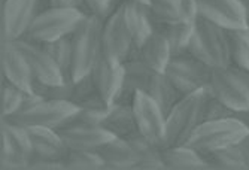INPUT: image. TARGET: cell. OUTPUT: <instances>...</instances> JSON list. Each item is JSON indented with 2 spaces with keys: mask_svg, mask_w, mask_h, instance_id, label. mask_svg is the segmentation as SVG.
Masks as SVG:
<instances>
[{
  "mask_svg": "<svg viewBox=\"0 0 249 170\" xmlns=\"http://www.w3.org/2000/svg\"><path fill=\"white\" fill-rule=\"evenodd\" d=\"M139 54L151 69L157 72H164L172 58V51L166 34L155 29L139 47Z\"/></svg>",
  "mask_w": 249,
  "mask_h": 170,
  "instance_id": "obj_21",
  "label": "cell"
},
{
  "mask_svg": "<svg viewBox=\"0 0 249 170\" xmlns=\"http://www.w3.org/2000/svg\"><path fill=\"white\" fill-rule=\"evenodd\" d=\"M63 163H64V169H69V170H100V169H105V163L96 151L69 150Z\"/></svg>",
  "mask_w": 249,
  "mask_h": 170,
  "instance_id": "obj_30",
  "label": "cell"
},
{
  "mask_svg": "<svg viewBox=\"0 0 249 170\" xmlns=\"http://www.w3.org/2000/svg\"><path fill=\"white\" fill-rule=\"evenodd\" d=\"M102 129L109 132L114 137L130 140L136 136H139V129L134 119L131 104L125 103H114L109 106L106 111L102 124Z\"/></svg>",
  "mask_w": 249,
  "mask_h": 170,
  "instance_id": "obj_18",
  "label": "cell"
},
{
  "mask_svg": "<svg viewBox=\"0 0 249 170\" xmlns=\"http://www.w3.org/2000/svg\"><path fill=\"white\" fill-rule=\"evenodd\" d=\"M48 6H53V8H73V9H81V11H84L87 14H91L85 0H48Z\"/></svg>",
  "mask_w": 249,
  "mask_h": 170,
  "instance_id": "obj_39",
  "label": "cell"
},
{
  "mask_svg": "<svg viewBox=\"0 0 249 170\" xmlns=\"http://www.w3.org/2000/svg\"><path fill=\"white\" fill-rule=\"evenodd\" d=\"M164 169L170 170H203L211 169L198 151L188 145L164 146L161 150Z\"/></svg>",
  "mask_w": 249,
  "mask_h": 170,
  "instance_id": "obj_23",
  "label": "cell"
},
{
  "mask_svg": "<svg viewBox=\"0 0 249 170\" xmlns=\"http://www.w3.org/2000/svg\"><path fill=\"white\" fill-rule=\"evenodd\" d=\"M85 2L89 8V12L99 15L102 19H106L120 6L118 0H85Z\"/></svg>",
  "mask_w": 249,
  "mask_h": 170,
  "instance_id": "obj_36",
  "label": "cell"
},
{
  "mask_svg": "<svg viewBox=\"0 0 249 170\" xmlns=\"http://www.w3.org/2000/svg\"><path fill=\"white\" fill-rule=\"evenodd\" d=\"M149 9L157 23L173 24L180 18V0H149Z\"/></svg>",
  "mask_w": 249,
  "mask_h": 170,
  "instance_id": "obj_31",
  "label": "cell"
},
{
  "mask_svg": "<svg viewBox=\"0 0 249 170\" xmlns=\"http://www.w3.org/2000/svg\"><path fill=\"white\" fill-rule=\"evenodd\" d=\"M230 117H236V111L230 109L227 104H224L209 90V94H208V99H206V104H205V112H203V121L230 118Z\"/></svg>",
  "mask_w": 249,
  "mask_h": 170,
  "instance_id": "obj_35",
  "label": "cell"
},
{
  "mask_svg": "<svg viewBox=\"0 0 249 170\" xmlns=\"http://www.w3.org/2000/svg\"><path fill=\"white\" fill-rule=\"evenodd\" d=\"M211 93L236 112L249 111V72L233 65L213 68Z\"/></svg>",
  "mask_w": 249,
  "mask_h": 170,
  "instance_id": "obj_8",
  "label": "cell"
},
{
  "mask_svg": "<svg viewBox=\"0 0 249 170\" xmlns=\"http://www.w3.org/2000/svg\"><path fill=\"white\" fill-rule=\"evenodd\" d=\"M213 68L203 60L188 54L175 55L164 69L166 76L180 96L209 90Z\"/></svg>",
  "mask_w": 249,
  "mask_h": 170,
  "instance_id": "obj_7",
  "label": "cell"
},
{
  "mask_svg": "<svg viewBox=\"0 0 249 170\" xmlns=\"http://www.w3.org/2000/svg\"><path fill=\"white\" fill-rule=\"evenodd\" d=\"M96 153L102 157L105 169H134L136 155L131 148V143L125 139L112 137L102 146H99Z\"/></svg>",
  "mask_w": 249,
  "mask_h": 170,
  "instance_id": "obj_22",
  "label": "cell"
},
{
  "mask_svg": "<svg viewBox=\"0 0 249 170\" xmlns=\"http://www.w3.org/2000/svg\"><path fill=\"white\" fill-rule=\"evenodd\" d=\"M43 8H45V9L50 8V6H48V0H43Z\"/></svg>",
  "mask_w": 249,
  "mask_h": 170,
  "instance_id": "obj_42",
  "label": "cell"
},
{
  "mask_svg": "<svg viewBox=\"0 0 249 170\" xmlns=\"http://www.w3.org/2000/svg\"><path fill=\"white\" fill-rule=\"evenodd\" d=\"M155 29L166 34V37L169 40V45H170L172 57L188 54L190 42H191V36H193V23L178 21V23H173V24H163V23H157L155 21Z\"/></svg>",
  "mask_w": 249,
  "mask_h": 170,
  "instance_id": "obj_28",
  "label": "cell"
},
{
  "mask_svg": "<svg viewBox=\"0 0 249 170\" xmlns=\"http://www.w3.org/2000/svg\"><path fill=\"white\" fill-rule=\"evenodd\" d=\"M0 166L3 170L29 169L33 157V150L27 129L6 119H2L0 130Z\"/></svg>",
  "mask_w": 249,
  "mask_h": 170,
  "instance_id": "obj_9",
  "label": "cell"
},
{
  "mask_svg": "<svg viewBox=\"0 0 249 170\" xmlns=\"http://www.w3.org/2000/svg\"><path fill=\"white\" fill-rule=\"evenodd\" d=\"M12 42L27 60L35 79L43 84H48V85H61L66 82L58 66L55 65V61L51 58V55L47 51H45L42 44L29 40L26 37H21Z\"/></svg>",
  "mask_w": 249,
  "mask_h": 170,
  "instance_id": "obj_13",
  "label": "cell"
},
{
  "mask_svg": "<svg viewBox=\"0 0 249 170\" xmlns=\"http://www.w3.org/2000/svg\"><path fill=\"white\" fill-rule=\"evenodd\" d=\"M27 133L30 137L33 157L64 161L69 148H67L55 129L50 127H27Z\"/></svg>",
  "mask_w": 249,
  "mask_h": 170,
  "instance_id": "obj_17",
  "label": "cell"
},
{
  "mask_svg": "<svg viewBox=\"0 0 249 170\" xmlns=\"http://www.w3.org/2000/svg\"><path fill=\"white\" fill-rule=\"evenodd\" d=\"M124 2H127V0H118V3H120V5L124 3ZM138 2H146V3H148V0H138Z\"/></svg>",
  "mask_w": 249,
  "mask_h": 170,
  "instance_id": "obj_41",
  "label": "cell"
},
{
  "mask_svg": "<svg viewBox=\"0 0 249 170\" xmlns=\"http://www.w3.org/2000/svg\"><path fill=\"white\" fill-rule=\"evenodd\" d=\"M91 75L102 99L110 106L115 102L124 82V63L107 57L102 50V54L91 69Z\"/></svg>",
  "mask_w": 249,
  "mask_h": 170,
  "instance_id": "obj_14",
  "label": "cell"
},
{
  "mask_svg": "<svg viewBox=\"0 0 249 170\" xmlns=\"http://www.w3.org/2000/svg\"><path fill=\"white\" fill-rule=\"evenodd\" d=\"M188 52L212 68L230 66L231 55L227 29L198 15L193 23V36Z\"/></svg>",
  "mask_w": 249,
  "mask_h": 170,
  "instance_id": "obj_1",
  "label": "cell"
},
{
  "mask_svg": "<svg viewBox=\"0 0 249 170\" xmlns=\"http://www.w3.org/2000/svg\"><path fill=\"white\" fill-rule=\"evenodd\" d=\"M249 133V129L237 117L203 121L190 136L187 145L198 153H212L237 143Z\"/></svg>",
  "mask_w": 249,
  "mask_h": 170,
  "instance_id": "obj_5",
  "label": "cell"
},
{
  "mask_svg": "<svg viewBox=\"0 0 249 170\" xmlns=\"http://www.w3.org/2000/svg\"><path fill=\"white\" fill-rule=\"evenodd\" d=\"M75 82H64L61 85H48L37 79L33 81V93L40 99L48 100H71Z\"/></svg>",
  "mask_w": 249,
  "mask_h": 170,
  "instance_id": "obj_33",
  "label": "cell"
},
{
  "mask_svg": "<svg viewBox=\"0 0 249 170\" xmlns=\"http://www.w3.org/2000/svg\"><path fill=\"white\" fill-rule=\"evenodd\" d=\"M245 8V17H246V27L249 29V0H242Z\"/></svg>",
  "mask_w": 249,
  "mask_h": 170,
  "instance_id": "obj_40",
  "label": "cell"
},
{
  "mask_svg": "<svg viewBox=\"0 0 249 170\" xmlns=\"http://www.w3.org/2000/svg\"><path fill=\"white\" fill-rule=\"evenodd\" d=\"M43 9V0H3V40H17L24 37L35 17Z\"/></svg>",
  "mask_w": 249,
  "mask_h": 170,
  "instance_id": "obj_12",
  "label": "cell"
},
{
  "mask_svg": "<svg viewBox=\"0 0 249 170\" xmlns=\"http://www.w3.org/2000/svg\"><path fill=\"white\" fill-rule=\"evenodd\" d=\"M78 109V106L71 100H48L40 99L36 94H30L17 114L3 119L24 127V129L27 127H50V129L57 130Z\"/></svg>",
  "mask_w": 249,
  "mask_h": 170,
  "instance_id": "obj_3",
  "label": "cell"
},
{
  "mask_svg": "<svg viewBox=\"0 0 249 170\" xmlns=\"http://www.w3.org/2000/svg\"><path fill=\"white\" fill-rule=\"evenodd\" d=\"M198 14L224 29L246 27L242 0H197Z\"/></svg>",
  "mask_w": 249,
  "mask_h": 170,
  "instance_id": "obj_16",
  "label": "cell"
},
{
  "mask_svg": "<svg viewBox=\"0 0 249 170\" xmlns=\"http://www.w3.org/2000/svg\"><path fill=\"white\" fill-rule=\"evenodd\" d=\"M131 108L139 133L152 143L166 146V115L161 108L143 91H136Z\"/></svg>",
  "mask_w": 249,
  "mask_h": 170,
  "instance_id": "obj_11",
  "label": "cell"
},
{
  "mask_svg": "<svg viewBox=\"0 0 249 170\" xmlns=\"http://www.w3.org/2000/svg\"><path fill=\"white\" fill-rule=\"evenodd\" d=\"M148 2H149V0H148Z\"/></svg>",
  "mask_w": 249,
  "mask_h": 170,
  "instance_id": "obj_43",
  "label": "cell"
},
{
  "mask_svg": "<svg viewBox=\"0 0 249 170\" xmlns=\"http://www.w3.org/2000/svg\"><path fill=\"white\" fill-rule=\"evenodd\" d=\"M106 111L79 108L61 127H100ZM61 127H60V129H61Z\"/></svg>",
  "mask_w": 249,
  "mask_h": 170,
  "instance_id": "obj_34",
  "label": "cell"
},
{
  "mask_svg": "<svg viewBox=\"0 0 249 170\" xmlns=\"http://www.w3.org/2000/svg\"><path fill=\"white\" fill-rule=\"evenodd\" d=\"M143 93H146L151 99L155 100V103L160 106L164 115H167L175 106V103L182 97L173 87V84L169 81L166 73L157 70H154V73L151 75Z\"/></svg>",
  "mask_w": 249,
  "mask_h": 170,
  "instance_id": "obj_24",
  "label": "cell"
},
{
  "mask_svg": "<svg viewBox=\"0 0 249 170\" xmlns=\"http://www.w3.org/2000/svg\"><path fill=\"white\" fill-rule=\"evenodd\" d=\"M227 34L230 42L231 65L249 72V29H229Z\"/></svg>",
  "mask_w": 249,
  "mask_h": 170,
  "instance_id": "obj_29",
  "label": "cell"
},
{
  "mask_svg": "<svg viewBox=\"0 0 249 170\" xmlns=\"http://www.w3.org/2000/svg\"><path fill=\"white\" fill-rule=\"evenodd\" d=\"M42 47L55 61V65L58 66L64 81L75 82L73 81V55H72L71 34L51 40V42H45V44H42Z\"/></svg>",
  "mask_w": 249,
  "mask_h": 170,
  "instance_id": "obj_27",
  "label": "cell"
},
{
  "mask_svg": "<svg viewBox=\"0 0 249 170\" xmlns=\"http://www.w3.org/2000/svg\"><path fill=\"white\" fill-rule=\"evenodd\" d=\"M71 102L75 103L78 108H85V109L106 111L109 108V104H106V102L102 99L100 93L97 91L91 72L75 81Z\"/></svg>",
  "mask_w": 249,
  "mask_h": 170,
  "instance_id": "obj_25",
  "label": "cell"
},
{
  "mask_svg": "<svg viewBox=\"0 0 249 170\" xmlns=\"http://www.w3.org/2000/svg\"><path fill=\"white\" fill-rule=\"evenodd\" d=\"M102 44L103 52L107 57L117 58L123 63L138 52L139 47H136L131 33L127 27L123 3L103 21Z\"/></svg>",
  "mask_w": 249,
  "mask_h": 170,
  "instance_id": "obj_10",
  "label": "cell"
},
{
  "mask_svg": "<svg viewBox=\"0 0 249 170\" xmlns=\"http://www.w3.org/2000/svg\"><path fill=\"white\" fill-rule=\"evenodd\" d=\"M87 12L73 8H47L39 12L26 33V39L45 44L72 34Z\"/></svg>",
  "mask_w": 249,
  "mask_h": 170,
  "instance_id": "obj_6",
  "label": "cell"
},
{
  "mask_svg": "<svg viewBox=\"0 0 249 170\" xmlns=\"http://www.w3.org/2000/svg\"><path fill=\"white\" fill-rule=\"evenodd\" d=\"M103 21L96 14H87L76 30L71 34L73 55V81L91 72L102 54Z\"/></svg>",
  "mask_w": 249,
  "mask_h": 170,
  "instance_id": "obj_4",
  "label": "cell"
},
{
  "mask_svg": "<svg viewBox=\"0 0 249 170\" xmlns=\"http://www.w3.org/2000/svg\"><path fill=\"white\" fill-rule=\"evenodd\" d=\"M198 2L197 0H180V18L185 23H194L198 17Z\"/></svg>",
  "mask_w": 249,
  "mask_h": 170,
  "instance_id": "obj_37",
  "label": "cell"
},
{
  "mask_svg": "<svg viewBox=\"0 0 249 170\" xmlns=\"http://www.w3.org/2000/svg\"><path fill=\"white\" fill-rule=\"evenodd\" d=\"M29 169H33V170H63L64 163L63 161H53V160L32 157Z\"/></svg>",
  "mask_w": 249,
  "mask_h": 170,
  "instance_id": "obj_38",
  "label": "cell"
},
{
  "mask_svg": "<svg viewBox=\"0 0 249 170\" xmlns=\"http://www.w3.org/2000/svg\"><path fill=\"white\" fill-rule=\"evenodd\" d=\"M57 132L69 150L78 151H96L114 137L102 127H61Z\"/></svg>",
  "mask_w": 249,
  "mask_h": 170,
  "instance_id": "obj_20",
  "label": "cell"
},
{
  "mask_svg": "<svg viewBox=\"0 0 249 170\" xmlns=\"http://www.w3.org/2000/svg\"><path fill=\"white\" fill-rule=\"evenodd\" d=\"M29 96L30 94L5 81V84L2 85V117L8 118L17 114L22 108V104L26 103V99Z\"/></svg>",
  "mask_w": 249,
  "mask_h": 170,
  "instance_id": "obj_32",
  "label": "cell"
},
{
  "mask_svg": "<svg viewBox=\"0 0 249 170\" xmlns=\"http://www.w3.org/2000/svg\"><path fill=\"white\" fill-rule=\"evenodd\" d=\"M136 155L134 169H143V170H158L164 169V163L161 158V146H158L143 137L142 135L136 136L128 140Z\"/></svg>",
  "mask_w": 249,
  "mask_h": 170,
  "instance_id": "obj_26",
  "label": "cell"
},
{
  "mask_svg": "<svg viewBox=\"0 0 249 170\" xmlns=\"http://www.w3.org/2000/svg\"><path fill=\"white\" fill-rule=\"evenodd\" d=\"M124 5V18L136 47H141L155 30V19L146 2L127 0Z\"/></svg>",
  "mask_w": 249,
  "mask_h": 170,
  "instance_id": "obj_19",
  "label": "cell"
},
{
  "mask_svg": "<svg viewBox=\"0 0 249 170\" xmlns=\"http://www.w3.org/2000/svg\"><path fill=\"white\" fill-rule=\"evenodd\" d=\"M209 90L180 97L166 115V146L187 145L190 136L203 122V112Z\"/></svg>",
  "mask_w": 249,
  "mask_h": 170,
  "instance_id": "obj_2",
  "label": "cell"
},
{
  "mask_svg": "<svg viewBox=\"0 0 249 170\" xmlns=\"http://www.w3.org/2000/svg\"><path fill=\"white\" fill-rule=\"evenodd\" d=\"M2 73L6 82L15 85L27 94H35V76L32 69L12 40H2Z\"/></svg>",
  "mask_w": 249,
  "mask_h": 170,
  "instance_id": "obj_15",
  "label": "cell"
}]
</instances>
